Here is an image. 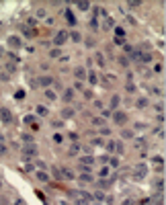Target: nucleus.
Here are the masks:
<instances>
[{"label":"nucleus","instance_id":"nucleus-1","mask_svg":"<svg viewBox=\"0 0 166 205\" xmlns=\"http://www.w3.org/2000/svg\"><path fill=\"white\" fill-rule=\"evenodd\" d=\"M68 37H70V33H68L66 29H62V31H57V33H55V37H53V41H51V45H55V47H62V45L68 41Z\"/></svg>","mask_w":166,"mask_h":205},{"label":"nucleus","instance_id":"nucleus-2","mask_svg":"<svg viewBox=\"0 0 166 205\" xmlns=\"http://www.w3.org/2000/svg\"><path fill=\"white\" fill-rule=\"evenodd\" d=\"M111 115H113V123L117 127H123L125 123H127V113H123V111H113Z\"/></svg>","mask_w":166,"mask_h":205},{"label":"nucleus","instance_id":"nucleus-3","mask_svg":"<svg viewBox=\"0 0 166 205\" xmlns=\"http://www.w3.org/2000/svg\"><path fill=\"white\" fill-rule=\"evenodd\" d=\"M60 172H62V178H64V181H72V178H76L74 170H70V168H60Z\"/></svg>","mask_w":166,"mask_h":205},{"label":"nucleus","instance_id":"nucleus-4","mask_svg":"<svg viewBox=\"0 0 166 205\" xmlns=\"http://www.w3.org/2000/svg\"><path fill=\"white\" fill-rule=\"evenodd\" d=\"M51 82H53V78H51V76H39L37 84H39V86H43V88H49V86H51Z\"/></svg>","mask_w":166,"mask_h":205},{"label":"nucleus","instance_id":"nucleus-5","mask_svg":"<svg viewBox=\"0 0 166 205\" xmlns=\"http://www.w3.org/2000/svg\"><path fill=\"white\" fill-rule=\"evenodd\" d=\"M35 178H37L39 183H47V181H49V174H47V170H37V172H35Z\"/></svg>","mask_w":166,"mask_h":205},{"label":"nucleus","instance_id":"nucleus-6","mask_svg":"<svg viewBox=\"0 0 166 205\" xmlns=\"http://www.w3.org/2000/svg\"><path fill=\"white\" fill-rule=\"evenodd\" d=\"M74 92H76L74 88H68V90H66V92L62 94V99H64V103H72V101H74Z\"/></svg>","mask_w":166,"mask_h":205},{"label":"nucleus","instance_id":"nucleus-7","mask_svg":"<svg viewBox=\"0 0 166 205\" xmlns=\"http://www.w3.org/2000/svg\"><path fill=\"white\" fill-rule=\"evenodd\" d=\"M8 45H10L12 49H19V47H21V37H17V35L8 37Z\"/></svg>","mask_w":166,"mask_h":205},{"label":"nucleus","instance_id":"nucleus-8","mask_svg":"<svg viewBox=\"0 0 166 205\" xmlns=\"http://www.w3.org/2000/svg\"><path fill=\"white\" fill-rule=\"evenodd\" d=\"M119 103H121V99H119V94H113V96H111V111H117V107H119Z\"/></svg>","mask_w":166,"mask_h":205},{"label":"nucleus","instance_id":"nucleus-9","mask_svg":"<svg viewBox=\"0 0 166 205\" xmlns=\"http://www.w3.org/2000/svg\"><path fill=\"white\" fill-rule=\"evenodd\" d=\"M142 176H146V166L144 164H137L135 166V178H142Z\"/></svg>","mask_w":166,"mask_h":205},{"label":"nucleus","instance_id":"nucleus-10","mask_svg":"<svg viewBox=\"0 0 166 205\" xmlns=\"http://www.w3.org/2000/svg\"><path fill=\"white\" fill-rule=\"evenodd\" d=\"M0 117H2V121H4V123H10V119H12L8 109H0Z\"/></svg>","mask_w":166,"mask_h":205},{"label":"nucleus","instance_id":"nucleus-11","mask_svg":"<svg viewBox=\"0 0 166 205\" xmlns=\"http://www.w3.org/2000/svg\"><path fill=\"white\" fill-rule=\"evenodd\" d=\"M139 62L142 64H150L152 62V53H148V51L146 53H139Z\"/></svg>","mask_w":166,"mask_h":205},{"label":"nucleus","instance_id":"nucleus-12","mask_svg":"<svg viewBox=\"0 0 166 205\" xmlns=\"http://www.w3.org/2000/svg\"><path fill=\"white\" fill-rule=\"evenodd\" d=\"M45 99H47V101H55V99H57V94H55L51 88H45Z\"/></svg>","mask_w":166,"mask_h":205},{"label":"nucleus","instance_id":"nucleus-13","mask_svg":"<svg viewBox=\"0 0 166 205\" xmlns=\"http://www.w3.org/2000/svg\"><path fill=\"white\" fill-rule=\"evenodd\" d=\"M115 150H117V142H113V140H109V142H107V152H109V154H113Z\"/></svg>","mask_w":166,"mask_h":205},{"label":"nucleus","instance_id":"nucleus-14","mask_svg":"<svg viewBox=\"0 0 166 205\" xmlns=\"http://www.w3.org/2000/svg\"><path fill=\"white\" fill-rule=\"evenodd\" d=\"M74 74H76L78 82L82 80V78H86V70H84V68H76V72H74Z\"/></svg>","mask_w":166,"mask_h":205},{"label":"nucleus","instance_id":"nucleus-15","mask_svg":"<svg viewBox=\"0 0 166 205\" xmlns=\"http://www.w3.org/2000/svg\"><path fill=\"white\" fill-rule=\"evenodd\" d=\"M35 111H37V115H39V117H45V115L49 113V111H47V107H43V105H37V109H35Z\"/></svg>","mask_w":166,"mask_h":205},{"label":"nucleus","instance_id":"nucleus-16","mask_svg":"<svg viewBox=\"0 0 166 205\" xmlns=\"http://www.w3.org/2000/svg\"><path fill=\"white\" fill-rule=\"evenodd\" d=\"M72 115H74V111H72V109H70V107H66V109H64V111H62V119H70V117H72Z\"/></svg>","mask_w":166,"mask_h":205},{"label":"nucleus","instance_id":"nucleus-17","mask_svg":"<svg viewBox=\"0 0 166 205\" xmlns=\"http://www.w3.org/2000/svg\"><path fill=\"white\" fill-rule=\"evenodd\" d=\"M80 162H82L84 166H90V164H94V158H92V156H82Z\"/></svg>","mask_w":166,"mask_h":205},{"label":"nucleus","instance_id":"nucleus-18","mask_svg":"<svg viewBox=\"0 0 166 205\" xmlns=\"http://www.w3.org/2000/svg\"><path fill=\"white\" fill-rule=\"evenodd\" d=\"M86 78H88V82H90V84H96V82H98V76H96L94 72H90V74H86Z\"/></svg>","mask_w":166,"mask_h":205},{"label":"nucleus","instance_id":"nucleus-19","mask_svg":"<svg viewBox=\"0 0 166 205\" xmlns=\"http://www.w3.org/2000/svg\"><path fill=\"white\" fill-rule=\"evenodd\" d=\"M76 8H78V10H88V8H90V2H78Z\"/></svg>","mask_w":166,"mask_h":205},{"label":"nucleus","instance_id":"nucleus-20","mask_svg":"<svg viewBox=\"0 0 166 205\" xmlns=\"http://www.w3.org/2000/svg\"><path fill=\"white\" fill-rule=\"evenodd\" d=\"M92 123H94L96 127H105V119H103V117H94V119H92Z\"/></svg>","mask_w":166,"mask_h":205},{"label":"nucleus","instance_id":"nucleus-21","mask_svg":"<svg viewBox=\"0 0 166 205\" xmlns=\"http://www.w3.org/2000/svg\"><path fill=\"white\" fill-rule=\"evenodd\" d=\"M78 178H80V181H82V183H90V181H92V176H90V174H88V172H84V174H80V176H78Z\"/></svg>","mask_w":166,"mask_h":205},{"label":"nucleus","instance_id":"nucleus-22","mask_svg":"<svg viewBox=\"0 0 166 205\" xmlns=\"http://www.w3.org/2000/svg\"><path fill=\"white\" fill-rule=\"evenodd\" d=\"M90 199H98V201H105V199H107V197H105V195H103V193H101V191H96V193H94V195H92V197H90Z\"/></svg>","mask_w":166,"mask_h":205},{"label":"nucleus","instance_id":"nucleus-23","mask_svg":"<svg viewBox=\"0 0 166 205\" xmlns=\"http://www.w3.org/2000/svg\"><path fill=\"white\" fill-rule=\"evenodd\" d=\"M60 53H62V51H60V47H53V49L49 51V55H51V58H60Z\"/></svg>","mask_w":166,"mask_h":205},{"label":"nucleus","instance_id":"nucleus-24","mask_svg":"<svg viewBox=\"0 0 166 205\" xmlns=\"http://www.w3.org/2000/svg\"><path fill=\"white\" fill-rule=\"evenodd\" d=\"M96 64L98 66H105V55L103 53H96Z\"/></svg>","mask_w":166,"mask_h":205},{"label":"nucleus","instance_id":"nucleus-25","mask_svg":"<svg viewBox=\"0 0 166 205\" xmlns=\"http://www.w3.org/2000/svg\"><path fill=\"white\" fill-rule=\"evenodd\" d=\"M53 142H55V144H64V135H62V133H55V135H53Z\"/></svg>","mask_w":166,"mask_h":205},{"label":"nucleus","instance_id":"nucleus-26","mask_svg":"<svg viewBox=\"0 0 166 205\" xmlns=\"http://www.w3.org/2000/svg\"><path fill=\"white\" fill-rule=\"evenodd\" d=\"M156 189L160 191V195H162V191H164V181L160 178V181H156Z\"/></svg>","mask_w":166,"mask_h":205},{"label":"nucleus","instance_id":"nucleus-27","mask_svg":"<svg viewBox=\"0 0 166 205\" xmlns=\"http://www.w3.org/2000/svg\"><path fill=\"white\" fill-rule=\"evenodd\" d=\"M70 37H72V41H76V43H80V41H82V35H80V33H72Z\"/></svg>","mask_w":166,"mask_h":205},{"label":"nucleus","instance_id":"nucleus-28","mask_svg":"<svg viewBox=\"0 0 166 205\" xmlns=\"http://www.w3.org/2000/svg\"><path fill=\"white\" fill-rule=\"evenodd\" d=\"M152 162H154V164H160V166H162V164H164V158H162V156H154V158H152Z\"/></svg>","mask_w":166,"mask_h":205},{"label":"nucleus","instance_id":"nucleus-29","mask_svg":"<svg viewBox=\"0 0 166 205\" xmlns=\"http://www.w3.org/2000/svg\"><path fill=\"white\" fill-rule=\"evenodd\" d=\"M109 164H111L113 168H117V166H119V160H117L115 156H111V158H109Z\"/></svg>","mask_w":166,"mask_h":205},{"label":"nucleus","instance_id":"nucleus-30","mask_svg":"<svg viewBox=\"0 0 166 205\" xmlns=\"http://www.w3.org/2000/svg\"><path fill=\"white\" fill-rule=\"evenodd\" d=\"M113 25H115V21H113V19H107V21H105V29H107V31H109Z\"/></svg>","mask_w":166,"mask_h":205},{"label":"nucleus","instance_id":"nucleus-31","mask_svg":"<svg viewBox=\"0 0 166 205\" xmlns=\"http://www.w3.org/2000/svg\"><path fill=\"white\" fill-rule=\"evenodd\" d=\"M135 105L142 109V107H146V105H148V99H137V103H135Z\"/></svg>","mask_w":166,"mask_h":205},{"label":"nucleus","instance_id":"nucleus-32","mask_svg":"<svg viewBox=\"0 0 166 205\" xmlns=\"http://www.w3.org/2000/svg\"><path fill=\"white\" fill-rule=\"evenodd\" d=\"M78 152H80V146H78V144H74V146L70 148V154L74 156V154H78Z\"/></svg>","mask_w":166,"mask_h":205},{"label":"nucleus","instance_id":"nucleus-33","mask_svg":"<svg viewBox=\"0 0 166 205\" xmlns=\"http://www.w3.org/2000/svg\"><path fill=\"white\" fill-rule=\"evenodd\" d=\"M84 43H86V47H94V39H92V37H86Z\"/></svg>","mask_w":166,"mask_h":205},{"label":"nucleus","instance_id":"nucleus-34","mask_svg":"<svg viewBox=\"0 0 166 205\" xmlns=\"http://www.w3.org/2000/svg\"><path fill=\"white\" fill-rule=\"evenodd\" d=\"M66 19H68V23H74V14H72V10H66Z\"/></svg>","mask_w":166,"mask_h":205},{"label":"nucleus","instance_id":"nucleus-35","mask_svg":"<svg viewBox=\"0 0 166 205\" xmlns=\"http://www.w3.org/2000/svg\"><path fill=\"white\" fill-rule=\"evenodd\" d=\"M14 96H17V101H23V99H25V90H17Z\"/></svg>","mask_w":166,"mask_h":205},{"label":"nucleus","instance_id":"nucleus-36","mask_svg":"<svg viewBox=\"0 0 166 205\" xmlns=\"http://www.w3.org/2000/svg\"><path fill=\"white\" fill-rule=\"evenodd\" d=\"M115 33H117V37H123V35H125V29H123V27H117V29H115Z\"/></svg>","mask_w":166,"mask_h":205},{"label":"nucleus","instance_id":"nucleus-37","mask_svg":"<svg viewBox=\"0 0 166 205\" xmlns=\"http://www.w3.org/2000/svg\"><path fill=\"white\" fill-rule=\"evenodd\" d=\"M53 176H55V178H60V181H62V172H60V168H57V166H55V168H53Z\"/></svg>","mask_w":166,"mask_h":205},{"label":"nucleus","instance_id":"nucleus-38","mask_svg":"<svg viewBox=\"0 0 166 205\" xmlns=\"http://www.w3.org/2000/svg\"><path fill=\"white\" fill-rule=\"evenodd\" d=\"M123 137H133V131L131 129H123Z\"/></svg>","mask_w":166,"mask_h":205},{"label":"nucleus","instance_id":"nucleus-39","mask_svg":"<svg viewBox=\"0 0 166 205\" xmlns=\"http://www.w3.org/2000/svg\"><path fill=\"white\" fill-rule=\"evenodd\" d=\"M92 146H103V140H101V137H94V140H92Z\"/></svg>","mask_w":166,"mask_h":205},{"label":"nucleus","instance_id":"nucleus-40","mask_svg":"<svg viewBox=\"0 0 166 205\" xmlns=\"http://www.w3.org/2000/svg\"><path fill=\"white\" fill-rule=\"evenodd\" d=\"M98 174H101V176H109V168H101Z\"/></svg>","mask_w":166,"mask_h":205},{"label":"nucleus","instance_id":"nucleus-41","mask_svg":"<svg viewBox=\"0 0 166 205\" xmlns=\"http://www.w3.org/2000/svg\"><path fill=\"white\" fill-rule=\"evenodd\" d=\"M123 49H125V51H127V53H131V51H133V47H131L129 43H125V45H123Z\"/></svg>","mask_w":166,"mask_h":205},{"label":"nucleus","instance_id":"nucleus-42","mask_svg":"<svg viewBox=\"0 0 166 205\" xmlns=\"http://www.w3.org/2000/svg\"><path fill=\"white\" fill-rule=\"evenodd\" d=\"M115 43H117V45H125V41H123V37H115Z\"/></svg>","mask_w":166,"mask_h":205},{"label":"nucleus","instance_id":"nucleus-43","mask_svg":"<svg viewBox=\"0 0 166 205\" xmlns=\"http://www.w3.org/2000/svg\"><path fill=\"white\" fill-rule=\"evenodd\" d=\"M90 27H92V29H96V27H98V21H96V19H92V21H90Z\"/></svg>","mask_w":166,"mask_h":205},{"label":"nucleus","instance_id":"nucleus-44","mask_svg":"<svg viewBox=\"0 0 166 205\" xmlns=\"http://www.w3.org/2000/svg\"><path fill=\"white\" fill-rule=\"evenodd\" d=\"M23 142H29V144H31V142H33V137H31V135H27V133H25V135H23Z\"/></svg>","mask_w":166,"mask_h":205},{"label":"nucleus","instance_id":"nucleus-45","mask_svg":"<svg viewBox=\"0 0 166 205\" xmlns=\"http://www.w3.org/2000/svg\"><path fill=\"white\" fill-rule=\"evenodd\" d=\"M119 64H121V66H127V64H129V60H127V58H121V60H119Z\"/></svg>","mask_w":166,"mask_h":205},{"label":"nucleus","instance_id":"nucleus-46","mask_svg":"<svg viewBox=\"0 0 166 205\" xmlns=\"http://www.w3.org/2000/svg\"><path fill=\"white\" fill-rule=\"evenodd\" d=\"M84 99H92V90H86L84 92Z\"/></svg>","mask_w":166,"mask_h":205},{"label":"nucleus","instance_id":"nucleus-47","mask_svg":"<svg viewBox=\"0 0 166 205\" xmlns=\"http://www.w3.org/2000/svg\"><path fill=\"white\" fill-rule=\"evenodd\" d=\"M101 135H109V129L107 127H101Z\"/></svg>","mask_w":166,"mask_h":205},{"label":"nucleus","instance_id":"nucleus-48","mask_svg":"<svg viewBox=\"0 0 166 205\" xmlns=\"http://www.w3.org/2000/svg\"><path fill=\"white\" fill-rule=\"evenodd\" d=\"M4 154H6V148H4V146L0 144V156H4Z\"/></svg>","mask_w":166,"mask_h":205},{"label":"nucleus","instance_id":"nucleus-49","mask_svg":"<svg viewBox=\"0 0 166 205\" xmlns=\"http://www.w3.org/2000/svg\"><path fill=\"white\" fill-rule=\"evenodd\" d=\"M60 205H70V203H60Z\"/></svg>","mask_w":166,"mask_h":205}]
</instances>
